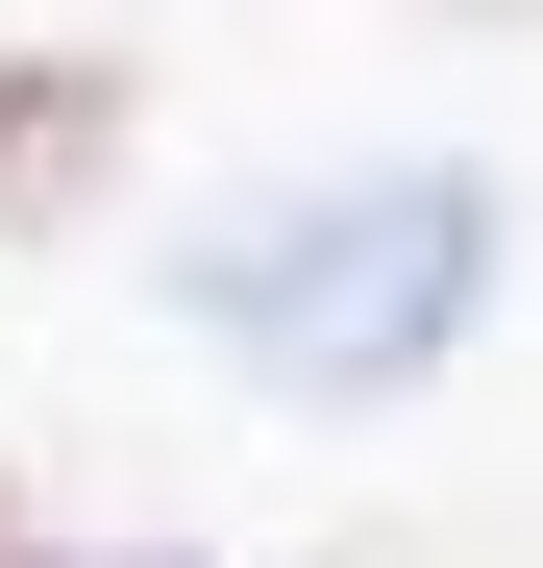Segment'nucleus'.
Returning <instances> with one entry per match:
<instances>
[{
  "label": "nucleus",
  "mask_w": 543,
  "mask_h": 568,
  "mask_svg": "<svg viewBox=\"0 0 543 568\" xmlns=\"http://www.w3.org/2000/svg\"><path fill=\"white\" fill-rule=\"evenodd\" d=\"M470 297H494V173H444V149L297 173V199H247V223L173 247V322H223L272 396H420L470 346Z\"/></svg>",
  "instance_id": "f257e3e1"
},
{
  "label": "nucleus",
  "mask_w": 543,
  "mask_h": 568,
  "mask_svg": "<svg viewBox=\"0 0 543 568\" xmlns=\"http://www.w3.org/2000/svg\"><path fill=\"white\" fill-rule=\"evenodd\" d=\"M124 124H148V74L74 26V50H0V247H50L74 199L124 173Z\"/></svg>",
  "instance_id": "f03ea898"
},
{
  "label": "nucleus",
  "mask_w": 543,
  "mask_h": 568,
  "mask_svg": "<svg viewBox=\"0 0 543 568\" xmlns=\"http://www.w3.org/2000/svg\"><path fill=\"white\" fill-rule=\"evenodd\" d=\"M0 568H50V544H25V519H0Z\"/></svg>",
  "instance_id": "7ed1b4c3"
},
{
  "label": "nucleus",
  "mask_w": 543,
  "mask_h": 568,
  "mask_svg": "<svg viewBox=\"0 0 543 568\" xmlns=\"http://www.w3.org/2000/svg\"><path fill=\"white\" fill-rule=\"evenodd\" d=\"M124 568H198V544H124Z\"/></svg>",
  "instance_id": "20e7f679"
}]
</instances>
